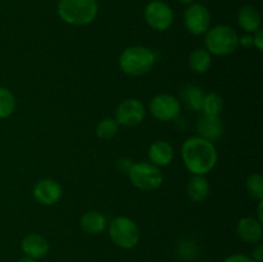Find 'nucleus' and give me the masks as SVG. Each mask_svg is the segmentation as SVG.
<instances>
[{"instance_id":"f257e3e1","label":"nucleus","mask_w":263,"mask_h":262,"mask_svg":"<svg viewBox=\"0 0 263 262\" xmlns=\"http://www.w3.org/2000/svg\"><path fill=\"white\" fill-rule=\"evenodd\" d=\"M181 157L187 171L193 175L205 176L217 163V151L212 141L200 136L186 139L181 146Z\"/></svg>"},{"instance_id":"f03ea898","label":"nucleus","mask_w":263,"mask_h":262,"mask_svg":"<svg viewBox=\"0 0 263 262\" xmlns=\"http://www.w3.org/2000/svg\"><path fill=\"white\" fill-rule=\"evenodd\" d=\"M156 63V55L146 46L135 45L126 48L118 59L120 68L128 76L138 77L148 73Z\"/></svg>"},{"instance_id":"7ed1b4c3","label":"nucleus","mask_w":263,"mask_h":262,"mask_svg":"<svg viewBox=\"0 0 263 262\" xmlns=\"http://www.w3.org/2000/svg\"><path fill=\"white\" fill-rule=\"evenodd\" d=\"M58 14L68 25L86 26L97 18V0H59Z\"/></svg>"},{"instance_id":"20e7f679","label":"nucleus","mask_w":263,"mask_h":262,"mask_svg":"<svg viewBox=\"0 0 263 262\" xmlns=\"http://www.w3.org/2000/svg\"><path fill=\"white\" fill-rule=\"evenodd\" d=\"M205 35V49L210 54L218 57L230 55L238 49L239 36L233 27L228 25H218L210 28Z\"/></svg>"},{"instance_id":"39448f33","label":"nucleus","mask_w":263,"mask_h":262,"mask_svg":"<svg viewBox=\"0 0 263 262\" xmlns=\"http://www.w3.org/2000/svg\"><path fill=\"white\" fill-rule=\"evenodd\" d=\"M109 238L113 243L122 249H133L140 240V229L131 218L120 216L110 221Z\"/></svg>"},{"instance_id":"423d86ee","label":"nucleus","mask_w":263,"mask_h":262,"mask_svg":"<svg viewBox=\"0 0 263 262\" xmlns=\"http://www.w3.org/2000/svg\"><path fill=\"white\" fill-rule=\"evenodd\" d=\"M128 177L131 184L140 190L151 192L161 186L163 181V176L159 169L148 162H138L131 166L128 170Z\"/></svg>"},{"instance_id":"0eeeda50","label":"nucleus","mask_w":263,"mask_h":262,"mask_svg":"<svg viewBox=\"0 0 263 262\" xmlns=\"http://www.w3.org/2000/svg\"><path fill=\"white\" fill-rule=\"evenodd\" d=\"M146 23L156 31H166L174 23V12L171 7L161 0H153L144 9Z\"/></svg>"},{"instance_id":"6e6552de","label":"nucleus","mask_w":263,"mask_h":262,"mask_svg":"<svg viewBox=\"0 0 263 262\" xmlns=\"http://www.w3.org/2000/svg\"><path fill=\"white\" fill-rule=\"evenodd\" d=\"M152 116L162 122L176 120L181 112V104L176 97L171 94H158L149 103Z\"/></svg>"},{"instance_id":"1a4fd4ad","label":"nucleus","mask_w":263,"mask_h":262,"mask_svg":"<svg viewBox=\"0 0 263 262\" xmlns=\"http://www.w3.org/2000/svg\"><path fill=\"white\" fill-rule=\"evenodd\" d=\"M145 118V108L138 99H126L116 109V118L118 125L125 127H134L141 123Z\"/></svg>"},{"instance_id":"9d476101","label":"nucleus","mask_w":263,"mask_h":262,"mask_svg":"<svg viewBox=\"0 0 263 262\" xmlns=\"http://www.w3.org/2000/svg\"><path fill=\"white\" fill-rule=\"evenodd\" d=\"M184 25L193 35H203L211 28L210 10L202 4H190L184 13Z\"/></svg>"},{"instance_id":"9b49d317","label":"nucleus","mask_w":263,"mask_h":262,"mask_svg":"<svg viewBox=\"0 0 263 262\" xmlns=\"http://www.w3.org/2000/svg\"><path fill=\"white\" fill-rule=\"evenodd\" d=\"M33 198L44 205H53L62 198V186L53 179H43L33 186Z\"/></svg>"},{"instance_id":"f8f14e48","label":"nucleus","mask_w":263,"mask_h":262,"mask_svg":"<svg viewBox=\"0 0 263 262\" xmlns=\"http://www.w3.org/2000/svg\"><path fill=\"white\" fill-rule=\"evenodd\" d=\"M236 233L244 243L258 244L263 234L262 222L256 217H243L239 220Z\"/></svg>"},{"instance_id":"ddd939ff","label":"nucleus","mask_w":263,"mask_h":262,"mask_svg":"<svg viewBox=\"0 0 263 262\" xmlns=\"http://www.w3.org/2000/svg\"><path fill=\"white\" fill-rule=\"evenodd\" d=\"M21 248H22L25 256L39 259L48 254L50 246H49V241L45 236L40 235V234L31 233L22 239Z\"/></svg>"},{"instance_id":"4468645a","label":"nucleus","mask_w":263,"mask_h":262,"mask_svg":"<svg viewBox=\"0 0 263 262\" xmlns=\"http://www.w3.org/2000/svg\"><path fill=\"white\" fill-rule=\"evenodd\" d=\"M197 131L200 138L205 139V140H218L223 135V123L220 120V117H212V116L204 115L198 121Z\"/></svg>"},{"instance_id":"2eb2a0df","label":"nucleus","mask_w":263,"mask_h":262,"mask_svg":"<svg viewBox=\"0 0 263 262\" xmlns=\"http://www.w3.org/2000/svg\"><path fill=\"white\" fill-rule=\"evenodd\" d=\"M174 148L170 143L164 140L154 141L148 151V157L151 159V163L157 167L168 166L174 159Z\"/></svg>"},{"instance_id":"dca6fc26","label":"nucleus","mask_w":263,"mask_h":262,"mask_svg":"<svg viewBox=\"0 0 263 262\" xmlns=\"http://www.w3.org/2000/svg\"><path fill=\"white\" fill-rule=\"evenodd\" d=\"M238 22L239 26L248 33L256 32L258 28H261V13L253 5H244L238 13Z\"/></svg>"},{"instance_id":"f3484780","label":"nucleus","mask_w":263,"mask_h":262,"mask_svg":"<svg viewBox=\"0 0 263 262\" xmlns=\"http://www.w3.org/2000/svg\"><path fill=\"white\" fill-rule=\"evenodd\" d=\"M80 225L85 233L90 234V235H97L105 230L107 218L99 211H89L81 217Z\"/></svg>"},{"instance_id":"a211bd4d","label":"nucleus","mask_w":263,"mask_h":262,"mask_svg":"<svg viewBox=\"0 0 263 262\" xmlns=\"http://www.w3.org/2000/svg\"><path fill=\"white\" fill-rule=\"evenodd\" d=\"M210 194V184L204 176L194 175L187 184V195L195 203H202Z\"/></svg>"},{"instance_id":"6ab92c4d","label":"nucleus","mask_w":263,"mask_h":262,"mask_svg":"<svg viewBox=\"0 0 263 262\" xmlns=\"http://www.w3.org/2000/svg\"><path fill=\"white\" fill-rule=\"evenodd\" d=\"M180 94H181V100L189 109L195 110V112L202 109L204 92L199 86H197V85H186V86L182 87Z\"/></svg>"},{"instance_id":"aec40b11","label":"nucleus","mask_w":263,"mask_h":262,"mask_svg":"<svg viewBox=\"0 0 263 262\" xmlns=\"http://www.w3.org/2000/svg\"><path fill=\"white\" fill-rule=\"evenodd\" d=\"M212 57L207 49L197 48L189 57V66L197 73H205L211 68Z\"/></svg>"},{"instance_id":"412c9836","label":"nucleus","mask_w":263,"mask_h":262,"mask_svg":"<svg viewBox=\"0 0 263 262\" xmlns=\"http://www.w3.org/2000/svg\"><path fill=\"white\" fill-rule=\"evenodd\" d=\"M223 108V99L217 92H208L204 94L202 103V109L205 116H212V117H220Z\"/></svg>"},{"instance_id":"4be33fe9","label":"nucleus","mask_w":263,"mask_h":262,"mask_svg":"<svg viewBox=\"0 0 263 262\" xmlns=\"http://www.w3.org/2000/svg\"><path fill=\"white\" fill-rule=\"evenodd\" d=\"M15 109V98L10 90L0 86V120L8 118Z\"/></svg>"},{"instance_id":"5701e85b","label":"nucleus","mask_w":263,"mask_h":262,"mask_svg":"<svg viewBox=\"0 0 263 262\" xmlns=\"http://www.w3.org/2000/svg\"><path fill=\"white\" fill-rule=\"evenodd\" d=\"M118 123L115 118H104L100 121L95 128V134L102 140H109L118 133Z\"/></svg>"},{"instance_id":"b1692460","label":"nucleus","mask_w":263,"mask_h":262,"mask_svg":"<svg viewBox=\"0 0 263 262\" xmlns=\"http://www.w3.org/2000/svg\"><path fill=\"white\" fill-rule=\"evenodd\" d=\"M246 189L249 197L254 199H263V177L259 174L249 175L246 181Z\"/></svg>"},{"instance_id":"393cba45","label":"nucleus","mask_w":263,"mask_h":262,"mask_svg":"<svg viewBox=\"0 0 263 262\" xmlns=\"http://www.w3.org/2000/svg\"><path fill=\"white\" fill-rule=\"evenodd\" d=\"M223 262H254V261L249 256H246V254L235 253V254H231V256H229L228 258L223 259Z\"/></svg>"},{"instance_id":"a878e982","label":"nucleus","mask_w":263,"mask_h":262,"mask_svg":"<svg viewBox=\"0 0 263 262\" xmlns=\"http://www.w3.org/2000/svg\"><path fill=\"white\" fill-rule=\"evenodd\" d=\"M254 35L252 36L253 38V46H256L258 49V51L263 50V31L262 28H258L256 32H253Z\"/></svg>"},{"instance_id":"bb28decb","label":"nucleus","mask_w":263,"mask_h":262,"mask_svg":"<svg viewBox=\"0 0 263 262\" xmlns=\"http://www.w3.org/2000/svg\"><path fill=\"white\" fill-rule=\"evenodd\" d=\"M251 258L253 259L254 262H263V246L262 244H257L253 248V252H252Z\"/></svg>"},{"instance_id":"cd10ccee","label":"nucleus","mask_w":263,"mask_h":262,"mask_svg":"<svg viewBox=\"0 0 263 262\" xmlns=\"http://www.w3.org/2000/svg\"><path fill=\"white\" fill-rule=\"evenodd\" d=\"M239 45H241L246 49L251 48V46H253V38L249 35L241 36V38H239Z\"/></svg>"},{"instance_id":"c85d7f7f","label":"nucleus","mask_w":263,"mask_h":262,"mask_svg":"<svg viewBox=\"0 0 263 262\" xmlns=\"http://www.w3.org/2000/svg\"><path fill=\"white\" fill-rule=\"evenodd\" d=\"M262 205H263V202L262 200H259V204H258V210H257V213H258V220L263 221V215H262Z\"/></svg>"},{"instance_id":"c756f323","label":"nucleus","mask_w":263,"mask_h":262,"mask_svg":"<svg viewBox=\"0 0 263 262\" xmlns=\"http://www.w3.org/2000/svg\"><path fill=\"white\" fill-rule=\"evenodd\" d=\"M18 262H37V259L31 258V257L25 256V257H22V258H21V259H18Z\"/></svg>"},{"instance_id":"7c9ffc66","label":"nucleus","mask_w":263,"mask_h":262,"mask_svg":"<svg viewBox=\"0 0 263 262\" xmlns=\"http://www.w3.org/2000/svg\"><path fill=\"white\" fill-rule=\"evenodd\" d=\"M179 2L182 3V4H193L195 0H179Z\"/></svg>"},{"instance_id":"2f4dec72","label":"nucleus","mask_w":263,"mask_h":262,"mask_svg":"<svg viewBox=\"0 0 263 262\" xmlns=\"http://www.w3.org/2000/svg\"><path fill=\"white\" fill-rule=\"evenodd\" d=\"M202 262H208V261H202Z\"/></svg>"}]
</instances>
